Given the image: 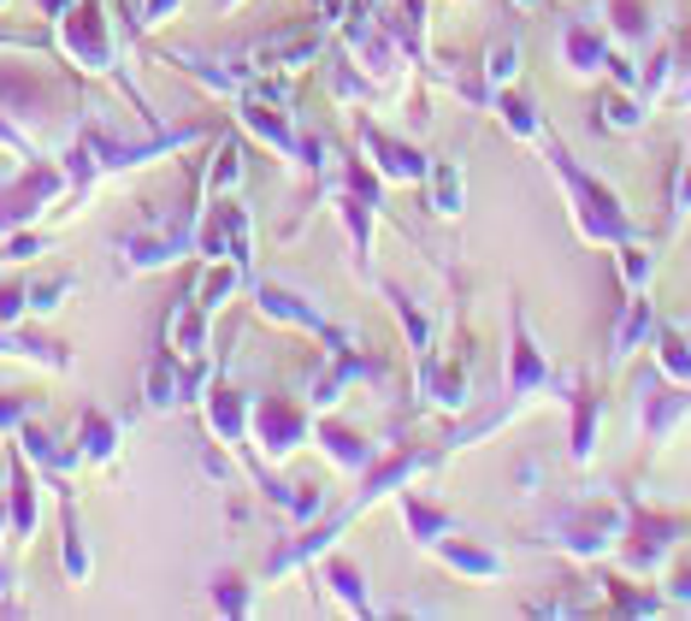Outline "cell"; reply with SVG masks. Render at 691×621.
Returning <instances> with one entry per match:
<instances>
[{
	"mask_svg": "<svg viewBox=\"0 0 691 621\" xmlns=\"http://www.w3.org/2000/svg\"><path fill=\"white\" fill-rule=\"evenodd\" d=\"M491 71H496V78H508V71H514V54H508V48H496V60H491Z\"/></svg>",
	"mask_w": 691,
	"mask_h": 621,
	"instance_id": "6da1fadb",
	"label": "cell"
}]
</instances>
